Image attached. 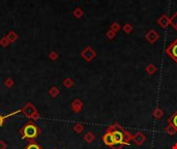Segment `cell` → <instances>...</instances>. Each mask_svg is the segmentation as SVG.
<instances>
[{"mask_svg":"<svg viewBox=\"0 0 177 149\" xmlns=\"http://www.w3.org/2000/svg\"><path fill=\"white\" fill-rule=\"evenodd\" d=\"M107 131L113 135V138L115 143L121 145H129L131 141L133 139V135L129 131L124 129L119 123L111 124L110 127H107Z\"/></svg>","mask_w":177,"mask_h":149,"instance_id":"1","label":"cell"},{"mask_svg":"<svg viewBox=\"0 0 177 149\" xmlns=\"http://www.w3.org/2000/svg\"><path fill=\"white\" fill-rule=\"evenodd\" d=\"M20 134L21 138L23 140H27L29 142H31V141H34L41 135V129L33 121H28L21 127Z\"/></svg>","mask_w":177,"mask_h":149,"instance_id":"2","label":"cell"},{"mask_svg":"<svg viewBox=\"0 0 177 149\" xmlns=\"http://www.w3.org/2000/svg\"><path fill=\"white\" fill-rule=\"evenodd\" d=\"M21 112H22V113L24 114L26 117L31 118V119H33V120H37V119H39V113H37V109H35V107H34L32 104H30V103L26 104L24 108L21 109Z\"/></svg>","mask_w":177,"mask_h":149,"instance_id":"3","label":"cell"},{"mask_svg":"<svg viewBox=\"0 0 177 149\" xmlns=\"http://www.w3.org/2000/svg\"><path fill=\"white\" fill-rule=\"evenodd\" d=\"M96 52L90 47V46L86 47L81 52V57L84 59L85 61H87V62H90V61H92L93 59L96 58Z\"/></svg>","mask_w":177,"mask_h":149,"instance_id":"4","label":"cell"},{"mask_svg":"<svg viewBox=\"0 0 177 149\" xmlns=\"http://www.w3.org/2000/svg\"><path fill=\"white\" fill-rule=\"evenodd\" d=\"M166 54L169 55L172 60L177 63V39L166 49Z\"/></svg>","mask_w":177,"mask_h":149,"instance_id":"5","label":"cell"},{"mask_svg":"<svg viewBox=\"0 0 177 149\" xmlns=\"http://www.w3.org/2000/svg\"><path fill=\"white\" fill-rule=\"evenodd\" d=\"M145 39L149 44H155L157 43V41L159 39V34L157 33V30L150 29L149 31L145 34Z\"/></svg>","mask_w":177,"mask_h":149,"instance_id":"6","label":"cell"},{"mask_svg":"<svg viewBox=\"0 0 177 149\" xmlns=\"http://www.w3.org/2000/svg\"><path fill=\"white\" fill-rule=\"evenodd\" d=\"M132 141L137 145V146H141V145H143L144 142L146 141V137L143 133H141V131H137L135 135H133V139Z\"/></svg>","mask_w":177,"mask_h":149,"instance_id":"7","label":"cell"},{"mask_svg":"<svg viewBox=\"0 0 177 149\" xmlns=\"http://www.w3.org/2000/svg\"><path fill=\"white\" fill-rule=\"evenodd\" d=\"M103 142L105 143V144L107 145V146L109 147H113V145L115 144V141H114V138H113V135H112L110 131H106V133L103 135V138H102Z\"/></svg>","mask_w":177,"mask_h":149,"instance_id":"8","label":"cell"},{"mask_svg":"<svg viewBox=\"0 0 177 149\" xmlns=\"http://www.w3.org/2000/svg\"><path fill=\"white\" fill-rule=\"evenodd\" d=\"M157 24H159L162 28H167L169 25H171V18H169L166 14L161 15V17L157 19Z\"/></svg>","mask_w":177,"mask_h":149,"instance_id":"9","label":"cell"},{"mask_svg":"<svg viewBox=\"0 0 177 149\" xmlns=\"http://www.w3.org/2000/svg\"><path fill=\"white\" fill-rule=\"evenodd\" d=\"M72 108H73V111L75 113H80L82 111V108H83V103L80 98H76L73 103H72Z\"/></svg>","mask_w":177,"mask_h":149,"instance_id":"10","label":"cell"},{"mask_svg":"<svg viewBox=\"0 0 177 149\" xmlns=\"http://www.w3.org/2000/svg\"><path fill=\"white\" fill-rule=\"evenodd\" d=\"M168 122H169V124H171V125L177 131V111H175L174 113L169 117Z\"/></svg>","mask_w":177,"mask_h":149,"instance_id":"11","label":"cell"},{"mask_svg":"<svg viewBox=\"0 0 177 149\" xmlns=\"http://www.w3.org/2000/svg\"><path fill=\"white\" fill-rule=\"evenodd\" d=\"M20 112H21V110H18V111H15V112H11V113L7 114V115H1V114H0V127L4 124V121L6 118L11 117V116H13V115H16V114L20 113Z\"/></svg>","mask_w":177,"mask_h":149,"instance_id":"12","label":"cell"},{"mask_svg":"<svg viewBox=\"0 0 177 149\" xmlns=\"http://www.w3.org/2000/svg\"><path fill=\"white\" fill-rule=\"evenodd\" d=\"M145 72H147V74H149V76H152V74H155V72H157V67L155 65V64L150 63V64H148V65L146 66Z\"/></svg>","mask_w":177,"mask_h":149,"instance_id":"13","label":"cell"},{"mask_svg":"<svg viewBox=\"0 0 177 149\" xmlns=\"http://www.w3.org/2000/svg\"><path fill=\"white\" fill-rule=\"evenodd\" d=\"M6 37L8 39V41H9V43H11V44L15 43V41H16L17 39H19L18 34H17L15 31H9V33L6 35Z\"/></svg>","mask_w":177,"mask_h":149,"instance_id":"14","label":"cell"},{"mask_svg":"<svg viewBox=\"0 0 177 149\" xmlns=\"http://www.w3.org/2000/svg\"><path fill=\"white\" fill-rule=\"evenodd\" d=\"M152 115H153V117L155 118V119H161L162 117H163V115H164V111L162 110L161 108H157L155 109L153 112H152Z\"/></svg>","mask_w":177,"mask_h":149,"instance_id":"15","label":"cell"},{"mask_svg":"<svg viewBox=\"0 0 177 149\" xmlns=\"http://www.w3.org/2000/svg\"><path fill=\"white\" fill-rule=\"evenodd\" d=\"M73 15L75 18L77 19H80L81 17H83V15H84V11H83V9L81 8V7H76L75 9H74L73 11Z\"/></svg>","mask_w":177,"mask_h":149,"instance_id":"16","label":"cell"},{"mask_svg":"<svg viewBox=\"0 0 177 149\" xmlns=\"http://www.w3.org/2000/svg\"><path fill=\"white\" fill-rule=\"evenodd\" d=\"M84 140L86 141L87 143H91L96 140V136L93 135V133H91V131H88V133L84 136Z\"/></svg>","mask_w":177,"mask_h":149,"instance_id":"17","label":"cell"},{"mask_svg":"<svg viewBox=\"0 0 177 149\" xmlns=\"http://www.w3.org/2000/svg\"><path fill=\"white\" fill-rule=\"evenodd\" d=\"M25 149H43V148H41V146L39 143L31 141V142H29V144L25 147Z\"/></svg>","mask_w":177,"mask_h":149,"instance_id":"18","label":"cell"},{"mask_svg":"<svg viewBox=\"0 0 177 149\" xmlns=\"http://www.w3.org/2000/svg\"><path fill=\"white\" fill-rule=\"evenodd\" d=\"M110 29H111L112 31L115 32V33H117V32L121 29V27H120V25H119V23L118 22H113L111 24V26H110Z\"/></svg>","mask_w":177,"mask_h":149,"instance_id":"19","label":"cell"},{"mask_svg":"<svg viewBox=\"0 0 177 149\" xmlns=\"http://www.w3.org/2000/svg\"><path fill=\"white\" fill-rule=\"evenodd\" d=\"M165 131H166V133L168 134V135H170V136H174L175 134L177 133V131L172 127V125H171V124H169L168 127H166V129H165Z\"/></svg>","mask_w":177,"mask_h":149,"instance_id":"20","label":"cell"},{"mask_svg":"<svg viewBox=\"0 0 177 149\" xmlns=\"http://www.w3.org/2000/svg\"><path fill=\"white\" fill-rule=\"evenodd\" d=\"M122 30L125 32V33H131V32L134 30V27H133V25L132 24H129V23H126L125 25H123V27H122Z\"/></svg>","mask_w":177,"mask_h":149,"instance_id":"21","label":"cell"},{"mask_svg":"<svg viewBox=\"0 0 177 149\" xmlns=\"http://www.w3.org/2000/svg\"><path fill=\"white\" fill-rule=\"evenodd\" d=\"M49 94H50L51 96H53V97H56L57 95L59 94V89L57 88L56 86H53L52 88L49 90Z\"/></svg>","mask_w":177,"mask_h":149,"instance_id":"22","label":"cell"},{"mask_svg":"<svg viewBox=\"0 0 177 149\" xmlns=\"http://www.w3.org/2000/svg\"><path fill=\"white\" fill-rule=\"evenodd\" d=\"M63 85H64V87H66V88H70V87H73L74 86V81L70 79V78H66V79L63 81Z\"/></svg>","mask_w":177,"mask_h":149,"instance_id":"23","label":"cell"},{"mask_svg":"<svg viewBox=\"0 0 177 149\" xmlns=\"http://www.w3.org/2000/svg\"><path fill=\"white\" fill-rule=\"evenodd\" d=\"M73 129H74V131H75L77 134H81L82 131H84V127H83V124L77 123V124H75V127H74Z\"/></svg>","mask_w":177,"mask_h":149,"instance_id":"24","label":"cell"},{"mask_svg":"<svg viewBox=\"0 0 177 149\" xmlns=\"http://www.w3.org/2000/svg\"><path fill=\"white\" fill-rule=\"evenodd\" d=\"M106 36H107V39H111V41H112V39H115L116 33H115L114 31H112L111 29H109L107 32H106Z\"/></svg>","mask_w":177,"mask_h":149,"instance_id":"25","label":"cell"},{"mask_svg":"<svg viewBox=\"0 0 177 149\" xmlns=\"http://www.w3.org/2000/svg\"><path fill=\"white\" fill-rule=\"evenodd\" d=\"M9 44H11V43H9L8 39H7L6 36H4V37H2V39H0V45L2 46V47H7Z\"/></svg>","mask_w":177,"mask_h":149,"instance_id":"26","label":"cell"},{"mask_svg":"<svg viewBox=\"0 0 177 149\" xmlns=\"http://www.w3.org/2000/svg\"><path fill=\"white\" fill-rule=\"evenodd\" d=\"M49 58L51 59V60H56L57 58H58V54H57L56 52H55V51H52V52L50 53V54H49Z\"/></svg>","mask_w":177,"mask_h":149,"instance_id":"27","label":"cell"},{"mask_svg":"<svg viewBox=\"0 0 177 149\" xmlns=\"http://www.w3.org/2000/svg\"><path fill=\"white\" fill-rule=\"evenodd\" d=\"M14 85V81H13V80L11 79V78H8V79H6L5 80V86H6V87H11V86Z\"/></svg>","mask_w":177,"mask_h":149,"instance_id":"28","label":"cell"},{"mask_svg":"<svg viewBox=\"0 0 177 149\" xmlns=\"http://www.w3.org/2000/svg\"><path fill=\"white\" fill-rule=\"evenodd\" d=\"M0 149H6V143L2 140H0Z\"/></svg>","mask_w":177,"mask_h":149,"instance_id":"29","label":"cell"},{"mask_svg":"<svg viewBox=\"0 0 177 149\" xmlns=\"http://www.w3.org/2000/svg\"><path fill=\"white\" fill-rule=\"evenodd\" d=\"M171 25H172V26H173V28H174L175 30H177V23L171 22Z\"/></svg>","mask_w":177,"mask_h":149,"instance_id":"30","label":"cell"},{"mask_svg":"<svg viewBox=\"0 0 177 149\" xmlns=\"http://www.w3.org/2000/svg\"><path fill=\"white\" fill-rule=\"evenodd\" d=\"M172 149H177V143H175L174 145L172 146Z\"/></svg>","mask_w":177,"mask_h":149,"instance_id":"31","label":"cell"}]
</instances>
